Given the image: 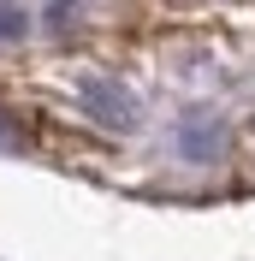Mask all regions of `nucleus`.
<instances>
[{"instance_id": "nucleus-1", "label": "nucleus", "mask_w": 255, "mask_h": 261, "mask_svg": "<svg viewBox=\"0 0 255 261\" xmlns=\"http://www.w3.org/2000/svg\"><path fill=\"white\" fill-rule=\"evenodd\" d=\"M78 101H83V113L101 119L107 130L137 125V95H131L125 83H113V77H83V83H78Z\"/></svg>"}, {"instance_id": "nucleus-2", "label": "nucleus", "mask_w": 255, "mask_h": 261, "mask_svg": "<svg viewBox=\"0 0 255 261\" xmlns=\"http://www.w3.org/2000/svg\"><path fill=\"white\" fill-rule=\"evenodd\" d=\"M178 148H184L190 161H214V154L225 148V125L214 113H190L184 125H178Z\"/></svg>"}, {"instance_id": "nucleus-3", "label": "nucleus", "mask_w": 255, "mask_h": 261, "mask_svg": "<svg viewBox=\"0 0 255 261\" xmlns=\"http://www.w3.org/2000/svg\"><path fill=\"white\" fill-rule=\"evenodd\" d=\"M24 30H30V6L24 0H0V48L6 42H24Z\"/></svg>"}, {"instance_id": "nucleus-4", "label": "nucleus", "mask_w": 255, "mask_h": 261, "mask_svg": "<svg viewBox=\"0 0 255 261\" xmlns=\"http://www.w3.org/2000/svg\"><path fill=\"white\" fill-rule=\"evenodd\" d=\"M83 6H89V0H48V30L54 36H71L83 24Z\"/></svg>"}, {"instance_id": "nucleus-5", "label": "nucleus", "mask_w": 255, "mask_h": 261, "mask_svg": "<svg viewBox=\"0 0 255 261\" xmlns=\"http://www.w3.org/2000/svg\"><path fill=\"white\" fill-rule=\"evenodd\" d=\"M0 148H24V125L0 113Z\"/></svg>"}]
</instances>
